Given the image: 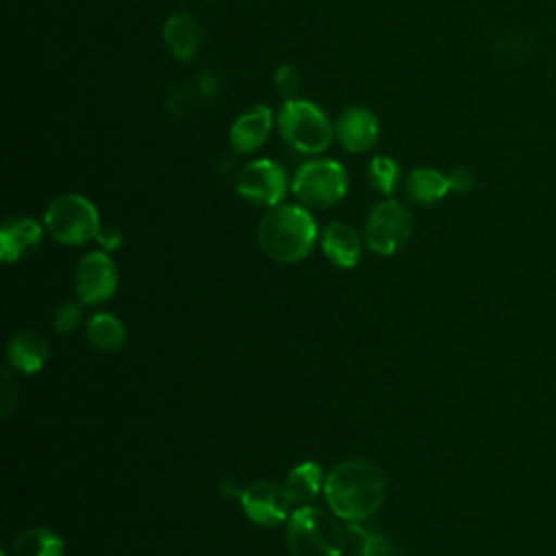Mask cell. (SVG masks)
Wrapping results in <instances>:
<instances>
[{
	"instance_id": "d6986e66",
	"label": "cell",
	"mask_w": 556,
	"mask_h": 556,
	"mask_svg": "<svg viewBox=\"0 0 556 556\" xmlns=\"http://www.w3.org/2000/svg\"><path fill=\"white\" fill-rule=\"evenodd\" d=\"M87 339L98 352H117L126 341V328L115 315L98 313L87 324Z\"/></svg>"
},
{
	"instance_id": "8fae6325",
	"label": "cell",
	"mask_w": 556,
	"mask_h": 556,
	"mask_svg": "<svg viewBox=\"0 0 556 556\" xmlns=\"http://www.w3.org/2000/svg\"><path fill=\"white\" fill-rule=\"evenodd\" d=\"M380 132L378 117L365 106H350L334 124V135L343 150L352 154L367 152L376 146Z\"/></svg>"
},
{
	"instance_id": "484cf974",
	"label": "cell",
	"mask_w": 556,
	"mask_h": 556,
	"mask_svg": "<svg viewBox=\"0 0 556 556\" xmlns=\"http://www.w3.org/2000/svg\"><path fill=\"white\" fill-rule=\"evenodd\" d=\"M96 239L104 245V250H117V248L124 243V235H122L119 228H115V226H102V224H100V228H98Z\"/></svg>"
},
{
	"instance_id": "cb8c5ba5",
	"label": "cell",
	"mask_w": 556,
	"mask_h": 556,
	"mask_svg": "<svg viewBox=\"0 0 556 556\" xmlns=\"http://www.w3.org/2000/svg\"><path fill=\"white\" fill-rule=\"evenodd\" d=\"M274 83H276V89L287 96V100H291L300 87V76L295 72V67L291 65H280L274 74Z\"/></svg>"
},
{
	"instance_id": "7a4b0ae2",
	"label": "cell",
	"mask_w": 556,
	"mask_h": 556,
	"mask_svg": "<svg viewBox=\"0 0 556 556\" xmlns=\"http://www.w3.org/2000/svg\"><path fill=\"white\" fill-rule=\"evenodd\" d=\"M317 239L313 215L298 204H276L258 222V243L278 263H298L308 256Z\"/></svg>"
},
{
	"instance_id": "6da1fadb",
	"label": "cell",
	"mask_w": 556,
	"mask_h": 556,
	"mask_svg": "<svg viewBox=\"0 0 556 556\" xmlns=\"http://www.w3.org/2000/svg\"><path fill=\"white\" fill-rule=\"evenodd\" d=\"M324 493L332 513L352 523L369 519L384 502V471L365 458L343 460L324 478Z\"/></svg>"
},
{
	"instance_id": "277c9868",
	"label": "cell",
	"mask_w": 556,
	"mask_h": 556,
	"mask_svg": "<svg viewBox=\"0 0 556 556\" xmlns=\"http://www.w3.org/2000/svg\"><path fill=\"white\" fill-rule=\"evenodd\" d=\"M278 130L282 139L302 154H321L334 135L326 113L311 100L291 98L278 113Z\"/></svg>"
},
{
	"instance_id": "ac0fdd59",
	"label": "cell",
	"mask_w": 556,
	"mask_h": 556,
	"mask_svg": "<svg viewBox=\"0 0 556 556\" xmlns=\"http://www.w3.org/2000/svg\"><path fill=\"white\" fill-rule=\"evenodd\" d=\"M63 539L48 528H28L15 536L11 556H63Z\"/></svg>"
},
{
	"instance_id": "e0dca14e",
	"label": "cell",
	"mask_w": 556,
	"mask_h": 556,
	"mask_svg": "<svg viewBox=\"0 0 556 556\" xmlns=\"http://www.w3.org/2000/svg\"><path fill=\"white\" fill-rule=\"evenodd\" d=\"M406 189L415 202L434 204L452 191V185H450V176L441 174L439 169L419 167V169L410 172V176L406 180Z\"/></svg>"
},
{
	"instance_id": "7402d4cb",
	"label": "cell",
	"mask_w": 556,
	"mask_h": 556,
	"mask_svg": "<svg viewBox=\"0 0 556 556\" xmlns=\"http://www.w3.org/2000/svg\"><path fill=\"white\" fill-rule=\"evenodd\" d=\"M369 185L382 193V195H389L395 191L397 187V180H400V165L395 159L387 156V154H378L369 161Z\"/></svg>"
},
{
	"instance_id": "ffe728a7",
	"label": "cell",
	"mask_w": 556,
	"mask_h": 556,
	"mask_svg": "<svg viewBox=\"0 0 556 556\" xmlns=\"http://www.w3.org/2000/svg\"><path fill=\"white\" fill-rule=\"evenodd\" d=\"M321 469L315 463H302L293 467L285 480V491L291 500V504H306L311 502L317 491L321 489Z\"/></svg>"
},
{
	"instance_id": "8992f818",
	"label": "cell",
	"mask_w": 556,
	"mask_h": 556,
	"mask_svg": "<svg viewBox=\"0 0 556 556\" xmlns=\"http://www.w3.org/2000/svg\"><path fill=\"white\" fill-rule=\"evenodd\" d=\"M291 189L302 204L311 208H328L345 198L348 174L337 161L313 159L298 167Z\"/></svg>"
},
{
	"instance_id": "30bf717a",
	"label": "cell",
	"mask_w": 556,
	"mask_h": 556,
	"mask_svg": "<svg viewBox=\"0 0 556 556\" xmlns=\"http://www.w3.org/2000/svg\"><path fill=\"white\" fill-rule=\"evenodd\" d=\"M239 502L245 515L258 526H278L287 519L291 500L285 491V484L271 480H258L248 484L239 493Z\"/></svg>"
},
{
	"instance_id": "4316f807",
	"label": "cell",
	"mask_w": 556,
	"mask_h": 556,
	"mask_svg": "<svg viewBox=\"0 0 556 556\" xmlns=\"http://www.w3.org/2000/svg\"><path fill=\"white\" fill-rule=\"evenodd\" d=\"M450 185H452V191L463 193V191H469V189H471L473 178H471V174H469L467 169H454V172L450 174Z\"/></svg>"
},
{
	"instance_id": "4fadbf2b",
	"label": "cell",
	"mask_w": 556,
	"mask_h": 556,
	"mask_svg": "<svg viewBox=\"0 0 556 556\" xmlns=\"http://www.w3.org/2000/svg\"><path fill=\"white\" fill-rule=\"evenodd\" d=\"M43 228L30 217H13L0 230V256L4 263L20 261L41 243Z\"/></svg>"
},
{
	"instance_id": "5b68a950",
	"label": "cell",
	"mask_w": 556,
	"mask_h": 556,
	"mask_svg": "<svg viewBox=\"0 0 556 556\" xmlns=\"http://www.w3.org/2000/svg\"><path fill=\"white\" fill-rule=\"evenodd\" d=\"M48 232L63 245H80L98 235L100 217L91 200L78 193L56 195L43 215Z\"/></svg>"
},
{
	"instance_id": "2e32d148",
	"label": "cell",
	"mask_w": 556,
	"mask_h": 556,
	"mask_svg": "<svg viewBox=\"0 0 556 556\" xmlns=\"http://www.w3.org/2000/svg\"><path fill=\"white\" fill-rule=\"evenodd\" d=\"M321 248L324 254L339 267H354L361 258V237L356 235V230L343 222H332L326 226L324 235H321Z\"/></svg>"
},
{
	"instance_id": "7c38bea8",
	"label": "cell",
	"mask_w": 556,
	"mask_h": 556,
	"mask_svg": "<svg viewBox=\"0 0 556 556\" xmlns=\"http://www.w3.org/2000/svg\"><path fill=\"white\" fill-rule=\"evenodd\" d=\"M274 126V113L267 104H256L243 111L230 128V146L241 152L250 154L256 152L269 137Z\"/></svg>"
},
{
	"instance_id": "44dd1931",
	"label": "cell",
	"mask_w": 556,
	"mask_h": 556,
	"mask_svg": "<svg viewBox=\"0 0 556 556\" xmlns=\"http://www.w3.org/2000/svg\"><path fill=\"white\" fill-rule=\"evenodd\" d=\"M348 545L356 556H391V543L387 536L356 523L348 528Z\"/></svg>"
},
{
	"instance_id": "9a60e30c",
	"label": "cell",
	"mask_w": 556,
	"mask_h": 556,
	"mask_svg": "<svg viewBox=\"0 0 556 556\" xmlns=\"http://www.w3.org/2000/svg\"><path fill=\"white\" fill-rule=\"evenodd\" d=\"M163 39L169 52L180 59L189 61L195 56L200 41H202V28L200 22L191 13H174L163 28Z\"/></svg>"
},
{
	"instance_id": "603a6c76",
	"label": "cell",
	"mask_w": 556,
	"mask_h": 556,
	"mask_svg": "<svg viewBox=\"0 0 556 556\" xmlns=\"http://www.w3.org/2000/svg\"><path fill=\"white\" fill-rule=\"evenodd\" d=\"M80 324V306L74 302H63L54 315V330L59 334H70Z\"/></svg>"
},
{
	"instance_id": "ba28073f",
	"label": "cell",
	"mask_w": 556,
	"mask_h": 556,
	"mask_svg": "<svg viewBox=\"0 0 556 556\" xmlns=\"http://www.w3.org/2000/svg\"><path fill=\"white\" fill-rule=\"evenodd\" d=\"M287 172L271 159H256L237 174L235 189L241 198L261 204L276 206L287 193Z\"/></svg>"
},
{
	"instance_id": "d4e9b609",
	"label": "cell",
	"mask_w": 556,
	"mask_h": 556,
	"mask_svg": "<svg viewBox=\"0 0 556 556\" xmlns=\"http://www.w3.org/2000/svg\"><path fill=\"white\" fill-rule=\"evenodd\" d=\"M15 402H17V380L13 378L9 367H2V417H9L13 413Z\"/></svg>"
},
{
	"instance_id": "3957f363",
	"label": "cell",
	"mask_w": 556,
	"mask_h": 556,
	"mask_svg": "<svg viewBox=\"0 0 556 556\" xmlns=\"http://www.w3.org/2000/svg\"><path fill=\"white\" fill-rule=\"evenodd\" d=\"M287 545L291 556H341L348 532L324 510L302 506L289 517Z\"/></svg>"
},
{
	"instance_id": "9c48e42d",
	"label": "cell",
	"mask_w": 556,
	"mask_h": 556,
	"mask_svg": "<svg viewBox=\"0 0 556 556\" xmlns=\"http://www.w3.org/2000/svg\"><path fill=\"white\" fill-rule=\"evenodd\" d=\"M74 289L83 304L106 302L117 289V267L106 252H89L74 274Z\"/></svg>"
},
{
	"instance_id": "52a82bcc",
	"label": "cell",
	"mask_w": 556,
	"mask_h": 556,
	"mask_svg": "<svg viewBox=\"0 0 556 556\" xmlns=\"http://www.w3.org/2000/svg\"><path fill=\"white\" fill-rule=\"evenodd\" d=\"M413 232V219L404 204L397 200H384L374 206L367 217V245L376 254H393L406 245Z\"/></svg>"
},
{
	"instance_id": "5bb4252c",
	"label": "cell",
	"mask_w": 556,
	"mask_h": 556,
	"mask_svg": "<svg viewBox=\"0 0 556 556\" xmlns=\"http://www.w3.org/2000/svg\"><path fill=\"white\" fill-rule=\"evenodd\" d=\"M50 354V345L48 341L33 332V330H22L17 332L7 348V358L13 371H22V374H35L39 371Z\"/></svg>"
}]
</instances>
